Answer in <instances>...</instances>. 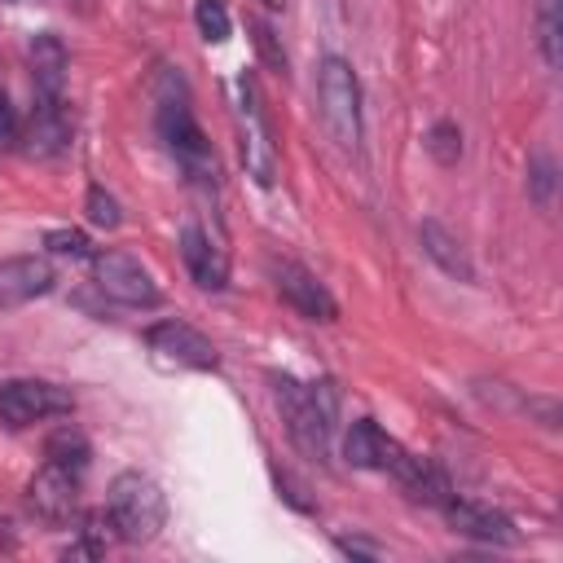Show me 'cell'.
<instances>
[{"label":"cell","instance_id":"obj_18","mask_svg":"<svg viewBox=\"0 0 563 563\" xmlns=\"http://www.w3.org/2000/svg\"><path fill=\"white\" fill-rule=\"evenodd\" d=\"M66 66H70V53L66 44L44 31L31 40V75H35V97H62V84H66Z\"/></svg>","mask_w":563,"mask_h":563},{"label":"cell","instance_id":"obj_27","mask_svg":"<svg viewBox=\"0 0 563 563\" xmlns=\"http://www.w3.org/2000/svg\"><path fill=\"white\" fill-rule=\"evenodd\" d=\"M22 145V119L9 106V97L0 92V150H18Z\"/></svg>","mask_w":563,"mask_h":563},{"label":"cell","instance_id":"obj_13","mask_svg":"<svg viewBox=\"0 0 563 563\" xmlns=\"http://www.w3.org/2000/svg\"><path fill=\"white\" fill-rule=\"evenodd\" d=\"M343 457L352 466H361V471H387L391 475L400 466V457H405V444L391 440L374 418H356L347 427V435H343Z\"/></svg>","mask_w":563,"mask_h":563},{"label":"cell","instance_id":"obj_24","mask_svg":"<svg viewBox=\"0 0 563 563\" xmlns=\"http://www.w3.org/2000/svg\"><path fill=\"white\" fill-rule=\"evenodd\" d=\"M84 211H88V220L97 224V229H119V202H114V194H106L101 185H88V198H84Z\"/></svg>","mask_w":563,"mask_h":563},{"label":"cell","instance_id":"obj_19","mask_svg":"<svg viewBox=\"0 0 563 563\" xmlns=\"http://www.w3.org/2000/svg\"><path fill=\"white\" fill-rule=\"evenodd\" d=\"M88 457H92V449H88L84 431H75V427H57V431L44 440V462H53V466H62V471H70V475H79V479H84V471H88Z\"/></svg>","mask_w":563,"mask_h":563},{"label":"cell","instance_id":"obj_21","mask_svg":"<svg viewBox=\"0 0 563 563\" xmlns=\"http://www.w3.org/2000/svg\"><path fill=\"white\" fill-rule=\"evenodd\" d=\"M427 154L440 163V167H453L462 158V128L453 119H435L431 132H427Z\"/></svg>","mask_w":563,"mask_h":563},{"label":"cell","instance_id":"obj_1","mask_svg":"<svg viewBox=\"0 0 563 563\" xmlns=\"http://www.w3.org/2000/svg\"><path fill=\"white\" fill-rule=\"evenodd\" d=\"M154 106H158V110H154V128H158L167 154L176 158V167H180L194 185L216 189L220 163H216V150H211V141L202 136L198 119H194L189 88H185V79H180L176 70H163V79H158V101H154Z\"/></svg>","mask_w":563,"mask_h":563},{"label":"cell","instance_id":"obj_11","mask_svg":"<svg viewBox=\"0 0 563 563\" xmlns=\"http://www.w3.org/2000/svg\"><path fill=\"white\" fill-rule=\"evenodd\" d=\"M440 510H444V519L453 523V532H462V537H471V541H484V545H515V541H519L515 523H510L501 510L484 506V501L449 497Z\"/></svg>","mask_w":563,"mask_h":563},{"label":"cell","instance_id":"obj_4","mask_svg":"<svg viewBox=\"0 0 563 563\" xmlns=\"http://www.w3.org/2000/svg\"><path fill=\"white\" fill-rule=\"evenodd\" d=\"M317 97H321L325 132L339 141V150H361V132H365V123H361V79H356L347 57H339V53L321 57Z\"/></svg>","mask_w":563,"mask_h":563},{"label":"cell","instance_id":"obj_8","mask_svg":"<svg viewBox=\"0 0 563 563\" xmlns=\"http://www.w3.org/2000/svg\"><path fill=\"white\" fill-rule=\"evenodd\" d=\"M145 343L158 365H176V369H216L220 365L211 339L202 330H194L189 321H158L145 330Z\"/></svg>","mask_w":563,"mask_h":563},{"label":"cell","instance_id":"obj_20","mask_svg":"<svg viewBox=\"0 0 563 563\" xmlns=\"http://www.w3.org/2000/svg\"><path fill=\"white\" fill-rule=\"evenodd\" d=\"M559 9H563V0H537V53H541V62L550 70L559 66V40H563Z\"/></svg>","mask_w":563,"mask_h":563},{"label":"cell","instance_id":"obj_5","mask_svg":"<svg viewBox=\"0 0 563 563\" xmlns=\"http://www.w3.org/2000/svg\"><path fill=\"white\" fill-rule=\"evenodd\" d=\"M238 128H242V163H246V172L260 185H273L277 145H273V128H268V114H264V101H260L251 75L238 79Z\"/></svg>","mask_w":563,"mask_h":563},{"label":"cell","instance_id":"obj_15","mask_svg":"<svg viewBox=\"0 0 563 563\" xmlns=\"http://www.w3.org/2000/svg\"><path fill=\"white\" fill-rule=\"evenodd\" d=\"M75 501H79V475H70V471L44 462L40 475L31 479V506H35L44 519L66 523V519L75 515Z\"/></svg>","mask_w":563,"mask_h":563},{"label":"cell","instance_id":"obj_25","mask_svg":"<svg viewBox=\"0 0 563 563\" xmlns=\"http://www.w3.org/2000/svg\"><path fill=\"white\" fill-rule=\"evenodd\" d=\"M44 246H48L53 255H75V260L88 255V238H84L79 229H48V233H44Z\"/></svg>","mask_w":563,"mask_h":563},{"label":"cell","instance_id":"obj_7","mask_svg":"<svg viewBox=\"0 0 563 563\" xmlns=\"http://www.w3.org/2000/svg\"><path fill=\"white\" fill-rule=\"evenodd\" d=\"M75 409V396L44 378H9L0 383V422L4 427H31L44 418H62Z\"/></svg>","mask_w":563,"mask_h":563},{"label":"cell","instance_id":"obj_6","mask_svg":"<svg viewBox=\"0 0 563 563\" xmlns=\"http://www.w3.org/2000/svg\"><path fill=\"white\" fill-rule=\"evenodd\" d=\"M92 277H97V290L106 299H114L119 308H158V299H163L154 277L145 273V264L128 251H97Z\"/></svg>","mask_w":563,"mask_h":563},{"label":"cell","instance_id":"obj_12","mask_svg":"<svg viewBox=\"0 0 563 563\" xmlns=\"http://www.w3.org/2000/svg\"><path fill=\"white\" fill-rule=\"evenodd\" d=\"M53 282H57V273H53V264L44 255H9V260H0V312L48 295Z\"/></svg>","mask_w":563,"mask_h":563},{"label":"cell","instance_id":"obj_29","mask_svg":"<svg viewBox=\"0 0 563 563\" xmlns=\"http://www.w3.org/2000/svg\"><path fill=\"white\" fill-rule=\"evenodd\" d=\"M264 4H268V9H282V4H286V0H264Z\"/></svg>","mask_w":563,"mask_h":563},{"label":"cell","instance_id":"obj_16","mask_svg":"<svg viewBox=\"0 0 563 563\" xmlns=\"http://www.w3.org/2000/svg\"><path fill=\"white\" fill-rule=\"evenodd\" d=\"M418 242H422L427 260H431L440 273H449V277H457V282H475V264H471L466 246H462L457 233H449L440 220H422V224H418Z\"/></svg>","mask_w":563,"mask_h":563},{"label":"cell","instance_id":"obj_9","mask_svg":"<svg viewBox=\"0 0 563 563\" xmlns=\"http://www.w3.org/2000/svg\"><path fill=\"white\" fill-rule=\"evenodd\" d=\"M273 286H277V295H282L303 321H334V317H339L334 295L317 282V273H308V268L295 264V260H273Z\"/></svg>","mask_w":563,"mask_h":563},{"label":"cell","instance_id":"obj_22","mask_svg":"<svg viewBox=\"0 0 563 563\" xmlns=\"http://www.w3.org/2000/svg\"><path fill=\"white\" fill-rule=\"evenodd\" d=\"M194 26H198V35H202L207 44H224L229 31H233L224 0H194Z\"/></svg>","mask_w":563,"mask_h":563},{"label":"cell","instance_id":"obj_28","mask_svg":"<svg viewBox=\"0 0 563 563\" xmlns=\"http://www.w3.org/2000/svg\"><path fill=\"white\" fill-rule=\"evenodd\" d=\"M343 554H352V559H383L387 554V545H378V541H369V537H339L334 541Z\"/></svg>","mask_w":563,"mask_h":563},{"label":"cell","instance_id":"obj_3","mask_svg":"<svg viewBox=\"0 0 563 563\" xmlns=\"http://www.w3.org/2000/svg\"><path fill=\"white\" fill-rule=\"evenodd\" d=\"M106 519H110V532L119 541L145 545L167 523V497H163V488L150 475L123 471V475H114V484L106 493Z\"/></svg>","mask_w":563,"mask_h":563},{"label":"cell","instance_id":"obj_26","mask_svg":"<svg viewBox=\"0 0 563 563\" xmlns=\"http://www.w3.org/2000/svg\"><path fill=\"white\" fill-rule=\"evenodd\" d=\"M251 31H255V48H260V57L277 70V75H286V53L277 48V40H273V26L268 22H251Z\"/></svg>","mask_w":563,"mask_h":563},{"label":"cell","instance_id":"obj_17","mask_svg":"<svg viewBox=\"0 0 563 563\" xmlns=\"http://www.w3.org/2000/svg\"><path fill=\"white\" fill-rule=\"evenodd\" d=\"M391 475L400 479V488H405L413 501H427V506H444V501L453 497V488H449V475H444V471H440V462H431V457L405 453V457H400V466H396Z\"/></svg>","mask_w":563,"mask_h":563},{"label":"cell","instance_id":"obj_2","mask_svg":"<svg viewBox=\"0 0 563 563\" xmlns=\"http://www.w3.org/2000/svg\"><path fill=\"white\" fill-rule=\"evenodd\" d=\"M273 396L286 422L290 444L308 457V462H330V444H334V396L321 383H299L290 374L273 378Z\"/></svg>","mask_w":563,"mask_h":563},{"label":"cell","instance_id":"obj_23","mask_svg":"<svg viewBox=\"0 0 563 563\" xmlns=\"http://www.w3.org/2000/svg\"><path fill=\"white\" fill-rule=\"evenodd\" d=\"M528 189L541 207H550V198H554V158L545 150H537L532 163H528Z\"/></svg>","mask_w":563,"mask_h":563},{"label":"cell","instance_id":"obj_14","mask_svg":"<svg viewBox=\"0 0 563 563\" xmlns=\"http://www.w3.org/2000/svg\"><path fill=\"white\" fill-rule=\"evenodd\" d=\"M180 260H185L194 286H202V290H224L229 286V260L211 242L207 229H198V224H185L180 229Z\"/></svg>","mask_w":563,"mask_h":563},{"label":"cell","instance_id":"obj_10","mask_svg":"<svg viewBox=\"0 0 563 563\" xmlns=\"http://www.w3.org/2000/svg\"><path fill=\"white\" fill-rule=\"evenodd\" d=\"M70 136H75V123H70L66 101L62 97H35V110L22 123V150L31 158H57L70 150Z\"/></svg>","mask_w":563,"mask_h":563}]
</instances>
